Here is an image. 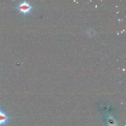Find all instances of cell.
Listing matches in <instances>:
<instances>
[{"label": "cell", "instance_id": "1", "mask_svg": "<svg viewBox=\"0 0 126 126\" xmlns=\"http://www.w3.org/2000/svg\"><path fill=\"white\" fill-rule=\"evenodd\" d=\"M16 8L19 11L20 13L27 14L31 12L32 9V7L28 2L24 1L20 3L16 7Z\"/></svg>", "mask_w": 126, "mask_h": 126}, {"label": "cell", "instance_id": "2", "mask_svg": "<svg viewBox=\"0 0 126 126\" xmlns=\"http://www.w3.org/2000/svg\"><path fill=\"white\" fill-rule=\"evenodd\" d=\"M10 119L11 118L8 117L0 108V126H5Z\"/></svg>", "mask_w": 126, "mask_h": 126}]
</instances>
